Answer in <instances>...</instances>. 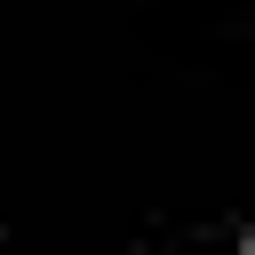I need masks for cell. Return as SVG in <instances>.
<instances>
[{
	"label": "cell",
	"mask_w": 255,
	"mask_h": 255,
	"mask_svg": "<svg viewBox=\"0 0 255 255\" xmlns=\"http://www.w3.org/2000/svg\"><path fill=\"white\" fill-rule=\"evenodd\" d=\"M239 255H255V239H247V247H239Z\"/></svg>",
	"instance_id": "1"
}]
</instances>
